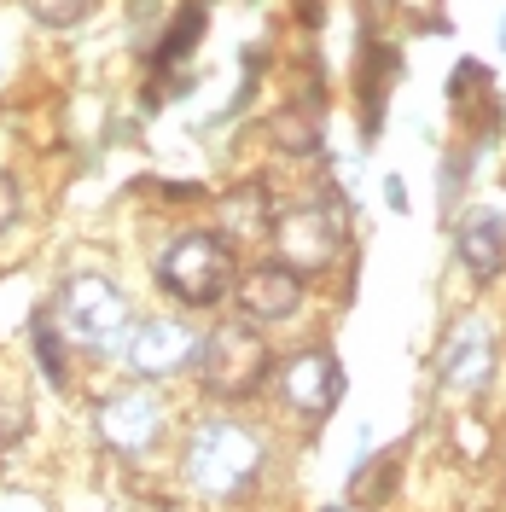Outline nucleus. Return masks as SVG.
Segmentation results:
<instances>
[{
    "label": "nucleus",
    "mask_w": 506,
    "mask_h": 512,
    "mask_svg": "<svg viewBox=\"0 0 506 512\" xmlns=\"http://www.w3.org/2000/svg\"><path fill=\"white\" fill-rule=\"evenodd\" d=\"M53 326H59L70 344H82V350H117L128 344V332H134V309H128V297L111 280H99V274H76L70 286L59 291V303H53Z\"/></svg>",
    "instance_id": "obj_1"
},
{
    "label": "nucleus",
    "mask_w": 506,
    "mask_h": 512,
    "mask_svg": "<svg viewBox=\"0 0 506 512\" xmlns=\"http://www.w3.org/2000/svg\"><path fill=\"white\" fill-rule=\"evenodd\" d=\"M262 472V443H256L245 425H233V419H210V425H198L192 431V448H187V478L204 489V495H216V501H233V495H245Z\"/></svg>",
    "instance_id": "obj_2"
},
{
    "label": "nucleus",
    "mask_w": 506,
    "mask_h": 512,
    "mask_svg": "<svg viewBox=\"0 0 506 512\" xmlns=\"http://www.w3.org/2000/svg\"><path fill=\"white\" fill-rule=\"evenodd\" d=\"M158 286L187 303V309H210L233 291V245L222 233H181L169 251L158 256Z\"/></svg>",
    "instance_id": "obj_3"
},
{
    "label": "nucleus",
    "mask_w": 506,
    "mask_h": 512,
    "mask_svg": "<svg viewBox=\"0 0 506 512\" xmlns=\"http://www.w3.org/2000/svg\"><path fill=\"white\" fill-rule=\"evenodd\" d=\"M268 367H274L268 338L251 332L245 320H227V326H216V332L198 344V373H204V390H210V396H222V402H245V396H256L262 379H268Z\"/></svg>",
    "instance_id": "obj_4"
},
{
    "label": "nucleus",
    "mask_w": 506,
    "mask_h": 512,
    "mask_svg": "<svg viewBox=\"0 0 506 512\" xmlns=\"http://www.w3.org/2000/svg\"><path fill=\"white\" fill-rule=\"evenodd\" d=\"M274 245H280V262H291L297 274H320L344 256V216L332 204L285 210L274 216Z\"/></svg>",
    "instance_id": "obj_5"
},
{
    "label": "nucleus",
    "mask_w": 506,
    "mask_h": 512,
    "mask_svg": "<svg viewBox=\"0 0 506 512\" xmlns=\"http://www.w3.org/2000/svg\"><path fill=\"white\" fill-rule=\"evenodd\" d=\"M94 425H99V437L117 448V454H146V448L163 437L169 414H163V402L146 390V384H134V390H117V396L99 402Z\"/></svg>",
    "instance_id": "obj_6"
},
{
    "label": "nucleus",
    "mask_w": 506,
    "mask_h": 512,
    "mask_svg": "<svg viewBox=\"0 0 506 512\" xmlns=\"http://www.w3.org/2000/svg\"><path fill=\"white\" fill-rule=\"evenodd\" d=\"M280 396L309 419H326L344 402V367L332 350H303L280 367Z\"/></svg>",
    "instance_id": "obj_7"
},
{
    "label": "nucleus",
    "mask_w": 506,
    "mask_h": 512,
    "mask_svg": "<svg viewBox=\"0 0 506 512\" xmlns=\"http://www.w3.org/2000/svg\"><path fill=\"white\" fill-rule=\"evenodd\" d=\"M123 350H128V367L140 379H169V373H181L192 355H198V332L181 326V320H146V326L128 332Z\"/></svg>",
    "instance_id": "obj_8"
},
{
    "label": "nucleus",
    "mask_w": 506,
    "mask_h": 512,
    "mask_svg": "<svg viewBox=\"0 0 506 512\" xmlns=\"http://www.w3.org/2000/svg\"><path fill=\"white\" fill-rule=\"evenodd\" d=\"M233 291H239L245 320H285V315H297V303H303V274L291 262H262Z\"/></svg>",
    "instance_id": "obj_9"
},
{
    "label": "nucleus",
    "mask_w": 506,
    "mask_h": 512,
    "mask_svg": "<svg viewBox=\"0 0 506 512\" xmlns=\"http://www.w3.org/2000/svg\"><path fill=\"white\" fill-rule=\"evenodd\" d=\"M489 373H495V338H489V326H460L443 350V390L477 396L489 384Z\"/></svg>",
    "instance_id": "obj_10"
},
{
    "label": "nucleus",
    "mask_w": 506,
    "mask_h": 512,
    "mask_svg": "<svg viewBox=\"0 0 506 512\" xmlns=\"http://www.w3.org/2000/svg\"><path fill=\"white\" fill-rule=\"evenodd\" d=\"M454 251H460V262H466V274L477 286H489L506 268V222L501 216H466L460 233H454Z\"/></svg>",
    "instance_id": "obj_11"
},
{
    "label": "nucleus",
    "mask_w": 506,
    "mask_h": 512,
    "mask_svg": "<svg viewBox=\"0 0 506 512\" xmlns=\"http://www.w3.org/2000/svg\"><path fill=\"white\" fill-rule=\"evenodd\" d=\"M222 227L227 239H239V245H251V239H274V204H268V192L256 187H233L222 198Z\"/></svg>",
    "instance_id": "obj_12"
},
{
    "label": "nucleus",
    "mask_w": 506,
    "mask_h": 512,
    "mask_svg": "<svg viewBox=\"0 0 506 512\" xmlns=\"http://www.w3.org/2000/svg\"><path fill=\"white\" fill-rule=\"evenodd\" d=\"M268 140H274L280 152H291V158H309L320 146V117L309 105H285V111L268 117Z\"/></svg>",
    "instance_id": "obj_13"
},
{
    "label": "nucleus",
    "mask_w": 506,
    "mask_h": 512,
    "mask_svg": "<svg viewBox=\"0 0 506 512\" xmlns=\"http://www.w3.org/2000/svg\"><path fill=\"white\" fill-rule=\"evenodd\" d=\"M396 466H402V448H384L379 460H367L361 478H355V489H349V501H355V507H379V501H390V489H396Z\"/></svg>",
    "instance_id": "obj_14"
},
{
    "label": "nucleus",
    "mask_w": 506,
    "mask_h": 512,
    "mask_svg": "<svg viewBox=\"0 0 506 512\" xmlns=\"http://www.w3.org/2000/svg\"><path fill=\"white\" fill-rule=\"evenodd\" d=\"M198 35H204V6H187L169 30H163V41L152 47V64H181L198 47Z\"/></svg>",
    "instance_id": "obj_15"
},
{
    "label": "nucleus",
    "mask_w": 506,
    "mask_h": 512,
    "mask_svg": "<svg viewBox=\"0 0 506 512\" xmlns=\"http://www.w3.org/2000/svg\"><path fill=\"white\" fill-rule=\"evenodd\" d=\"M35 355H41V367H47L53 384H70V367H64V332L53 326V315L35 320Z\"/></svg>",
    "instance_id": "obj_16"
},
{
    "label": "nucleus",
    "mask_w": 506,
    "mask_h": 512,
    "mask_svg": "<svg viewBox=\"0 0 506 512\" xmlns=\"http://www.w3.org/2000/svg\"><path fill=\"white\" fill-rule=\"evenodd\" d=\"M24 12L47 30H70V24H82L94 12V0H24Z\"/></svg>",
    "instance_id": "obj_17"
},
{
    "label": "nucleus",
    "mask_w": 506,
    "mask_h": 512,
    "mask_svg": "<svg viewBox=\"0 0 506 512\" xmlns=\"http://www.w3.org/2000/svg\"><path fill=\"white\" fill-rule=\"evenodd\" d=\"M454 448H460V454H472V460L489 448V431H483V419H477V414L454 419Z\"/></svg>",
    "instance_id": "obj_18"
},
{
    "label": "nucleus",
    "mask_w": 506,
    "mask_h": 512,
    "mask_svg": "<svg viewBox=\"0 0 506 512\" xmlns=\"http://www.w3.org/2000/svg\"><path fill=\"white\" fill-rule=\"evenodd\" d=\"M18 210H24V192H18V181H12V175L0 169V233L18 222Z\"/></svg>",
    "instance_id": "obj_19"
},
{
    "label": "nucleus",
    "mask_w": 506,
    "mask_h": 512,
    "mask_svg": "<svg viewBox=\"0 0 506 512\" xmlns=\"http://www.w3.org/2000/svg\"><path fill=\"white\" fill-rule=\"evenodd\" d=\"M501 53H506V18H501Z\"/></svg>",
    "instance_id": "obj_20"
},
{
    "label": "nucleus",
    "mask_w": 506,
    "mask_h": 512,
    "mask_svg": "<svg viewBox=\"0 0 506 512\" xmlns=\"http://www.w3.org/2000/svg\"><path fill=\"white\" fill-rule=\"evenodd\" d=\"M390 6H413V0H390Z\"/></svg>",
    "instance_id": "obj_21"
},
{
    "label": "nucleus",
    "mask_w": 506,
    "mask_h": 512,
    "mask_svg": "<svg viewBox=\"0 0 506 512\" xmlns=\"http://www.w3.org/2000/svg\"><path fill=\"white\" fill-rule=\"evenodd\" d=\"M0 70H6V64H0Z\"/></svg>",
    "instance_id": "obj_22"
}]
</instances>
